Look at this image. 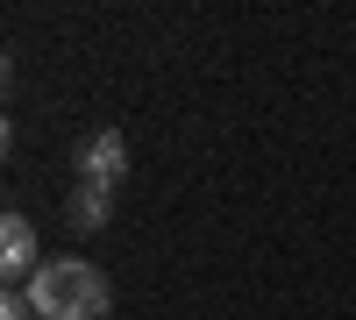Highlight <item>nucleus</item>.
<instances>
[{
	"label": "nucleus",
	"instance_id": "nucleus-5",
	"mask_svg": "<svg viewBox=\"0 0 356 320\" xmlns=\"http://www.w3.org/2000/svg\"><path fill=\"white\" fill-rule=\"evenodd\" d=\"M0 320H36V306H29L22 285H8V292H0Z\"/></svg>",
	"mask_w": 356,
	"mask_h": 320
},
{
	"label": "nucleus",
	"instance_id": "nucleus-1",
	"mask_svg": "<svg viewBox=\"0 0 356 320\" xmlns=\"http://www.w3.org/2000/svg\"><path fill=\"white\" fill-rule=\"evenodd\" d=\"M36 320H107L114 313V285L86 264V256H43V271L22 285Z\"/></svg>",
	"mask_w": 356,
	"mask_h": 320
},
{
	"label": "nucleus",
	"instance_id": "nucleus-4",
	"mask_svg": "<svg viewBox=\"0 0 356 320\" xmlns=\"http://www.w3.org/2000/svg\"><path fill=\"white\" fill-rule=\"evenodd\" d=\"M107 214H114V192H100V185H79L72 192V228H79V235L107 228Z\"/></svg>",
	"mask_w": 356,
	"mask_h": 320
},
{
	"label": "nucleus",
	"instance_id": "nucleus-2",
	"mask_svg": "<svg viewBox=\"0 0 356 320\" xmlns=\"http://www.w3.org/2000/svg\"><path fill=\"white\" fill-rule=\"evenodd\" d=\"M79 185H100V192H114L129 178V142H122V128H86L79 135Z\"/></svg>",
	"mask_w": 356,
	"mask_h": 320
},
{
	"label": "nucleus",
	"instance_id": "nucleus-3",
	"mask_svg": "<svg viewBox=\"0 0 356 320\" xmlns=\"http://www.w3.org/2000/svg\"><path fill=\"white\" fill-rule=\"evenodd\" d=\"M0 271H8V285H29L43 271V256H36V221L29 214H8L0 221Z\"/></svg>",
	"mask_w": 356,
	"mask_h": 320
}]
</instances>
